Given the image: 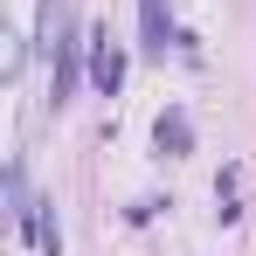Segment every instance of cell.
Returning <instances> with one entry per match:
<instances>
[{"label": "cell", "instance_id": "obj_1", "mask_svg": "<svg viewBox=\"0 0 256 256\" xmlns=\"http://www.w3.org/2000/svg\"><path fill=\"white\" fill-rule=\"evenodd\" d=\"M84 48H90V35L76 28V21H56V76H48V104H70V97H76Z\"/></svg>", "mask_w": 256, "mask_h": 256}, {"label": "cell", "instance_id": "obj_2", "mask_svg": "<svg viewBox=\"0 0 256 256\" xmlns=\"http://www.w3.org/2000/svg\"><path fill=\"white\" fill-rule=\"evenodd\" d=\"M90 84L104 90V97H111V90L125 84V56L111 48V35H90Z\"/></svg>", "mask_w": 256, "mask_h": 256}, {"label": "cell", "instance_id": "obj_3", "mask_svg": "<svg viewBox=\"0 0 256 256\" xmlns=\"http://www.w3.org/2000/svg\"><path fill=\"white\" fill-rule=\"evenodd\" d=\"M138 28H146V48H152V56H166V42H173L166 0H138Z\"/></svg>", "mask_w": 256, "mask_h": 256}, {"label": "cell", "instance_id": "obj_4", "mask_svg": "<svg viewBox=\"0 0 256 256\" xmlns=\"http://www.w3.org/2000/svg\"><path fill=\"white\" fill-rule=\"evenodd\" d=\"M152 138H160V152H187V146H194V125H187V111H160Z\"/></svg>", "mask_w": 256, "mask_h": 256}, {"label": "cell", "instance_id": "obj_5", "mask_svg": "<svg viewBox=\"0 0 256 256\" xmlns=\"http://www.w3.org/2000/svg\"><path fill=\"white\" fill-rule=\"evenodd\" d=\"M28 236L42 242L48 256H62V228H56V201H35V222H28Z\"/></svg>", "mask_w": 256, "mask_h": 256}]
</instances>
